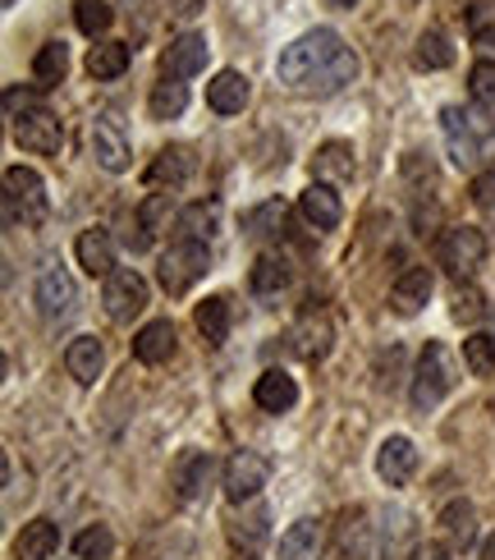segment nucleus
<instances>
[{
    "label": "nucleus",
    "instance_id": "obj_21",
    "mask_svg": "<svg viewBox=\"0 0 495 560\" xmlns=\"http://www.w3.org/2000/svg\"><path fill=\"white\" fill-rule=\"evenodd\" d=\"M326 556V524L321 520H298L280 538V560H321Z\"/></svg>",
    "mask_w": 495,
    "mask_h": 560
},
{
    "label": "nucleus",
    "instance_id": "obj_48",
    "mask_svg": "<svg viewBox=\"0 0 495 560\" xmlns=\"http://www.w3.org/2000/svg\"><path fill=\"white\" fill-rule=\"evenodd\" d=\"M202 0H170V14H198Z\"/></svg>",
    "mask_w": 495,
    "mask_h": 560
},
{
    "label": "nucleus",
    "instance_id": "obj_1",
    "mask_svg": "<svg viewBox=\"0 0 495 560\" xmlns=\"http://www.w3.org/2000/svg\"><path fill=\"white\" fill-rule=\"evenodd\" d=\"M275 79L303 97H330L358 79V56L344 46L335 28H313L294 37L275 60Z\"/></svg>",
    "mask_w": 495,
    "mask_h": 560
},
{
    "label": "nucleus",
    "instance_id": "obj_47",
    "mask_svg": "<svg viewBox=\"0 0 495 560\" xmlns=\"http://www.w3.org/2000/svg\"><path fill=\"white\" fill-rule=\"evenodd\" d=\"M413 560H450V547H440V542H422L413 551Z\"/></svg>",
    "mask_w": 495,
    "mask_h": 560
},
{
    "label": "nucleus",
    "instance_id": "obj_39",
    "mask_svg": "<svg viewBox=\"0 0 495 560\" xmlns=\"http://www.w3.org/2000/svg\"><path fill=\"white\" fill-rule=\"evenodd\" d=\"M110 551H115V538H110L106 524H92V528H83L74 538V556L79 560H106Z\"/></svg>",
    "mask_w": 495,
    "mask_h": 560
},
{
    "label": "nucleus",
    "instance_id": "obj_34",
    "mask_svg": "<svg viewBox=\"0 0 495 560\" xmlns=\"http://www.w3.org/2000/svg\"><path fill=\"white\" fill-rule=\"evenodd\" d=\"M413 65L417 69H450L455 65V46L440 28H427L417 37V51H413Z\"/></svg>",
    "mask_w": 495,
    "mask_h": 560
},
{
    "label": "nucleus",
    "instance_id": "obj_15",
    "mask_svg": "<svg viewBox=\"0 0 495 560\" xmlns=\"http://www.w3.org/2000/svg\"><path fill=\"white\" fill-rule=\"evenodd\" d=\"M248 97H252V83L239 69H221V74L207 83V106L216 115H239L248 106Z\"/></svg>",
    "mask_w": 495,
    "mask_h": 560
},
{
    "label": "nucleus",
    "instance_id": "obj_7",
    "mask_svg": "<svg viewBox=\"0 0 495 560\" xmlns=\"http://www.w3.org/2000/svg\"><path fill=\"white\" fill-rule=\"evenodd\" d=\"M267 478H271V464L257 455V451H234V455L225 459V469H221V487H225V497H229L234 505L252 501V497L267 487Z\"/></svg>",
    "mask_w": 495,
    "mask_h": 560
},
{
    "label": "nucleus",
    "instance_id": "obj_33",
    "mask_svg": "<svg viewBox=\"0 0 495 560\" xmlns=\"http://www.w3.org/2000/svg\"><path fill=\"white\" fill-rule=\"evenodd\" d=\"M244 230H248V240H275L280 230H285V202L280 198H271V202H262V207H252V212L244 217Z\"/></svg>",
    "mask_w": 495,
    "mask_h": 560
},
{
    "label": "nucleus",
    "instance_id": "obj_9",
    "mask_svg": "<svg viewBox=\"0 0 495 560\" xmlns=\"http://www.w3.org/2000/svg\"><path fill=\"white\" fill-rule=\"evenodd\" d=\"M102 303H106L110 322H133L138 313L148 308V280L138 276L133 267L110 271V276H106V285H102Z\"/></svg>",
    "mask_w": 495,
    "mask_h": 560
},
{
    "label": "nucleus",
    "instance_id": "obj_3",
    "mask_svg": "<svg viewBox=\"0 0 495 560\" xmlns=\"http://www.w3.org/2000/svg\"><path fill=\"white\" fill-rule=\"evenodd\" d=\"M207 271H211V244H188V240L165 248L161 253V267H156L165 294H188Z\"/></svg>",
    "mask_w": 495,
    "mask_h": 560
},
{
    "label": "nucleus",
    "instance_id": "obj_43",
    "mask_svg": "<svg viewBox=\"0 0 495 560\" xmlns=\"http://www.w3.org/2000/svg\"><path fill=\"white\" fill-rule=\"evenodd\" d=\"M229 533H234V542H248V547H257V542L267 538V510H257V515H248L244 524H234Z\"/></svg>",
    "mask_w": 495,
    "mask_h": 560
},
{
    "label": "nucleus",
    "instance_id": "obj_10",
    "mask_svg": "<svg viewBox=\"0 0 495 560\" xmlns=\"http://www.w3.org/2000/svg\"><path fill=\"white\" fill-rule=\"evenodd\" d=\"M87 143H92V156H97V166H106L110 175L129 171L133 148H129V138H125V129H120V120H115V115H92Z\"/></svg>",
    "mask_w": 495,
    "mask_h": 560
},
{
    "label": "nucleus",
    "instance_id": "obj_32",
    "mask_svg": "<svg viewBox=\"0 0 495 560\" xmlns=\"http://www.w3.org/2000/svg\"><path fill=\"white\" fill-rule=\"evenodd\" d=\"M64 69H69V46L56 37V42H46L42 51L33 56V79L37 88H56L64 79Z\"/></svg>",
    "mask_w": 495,
    "mask_h": 560
},
{
    "label": "nucleus",
    "instance_id": "obj_8",
    "mask_svg": "<svg viewBox=\"0 0 495 560\" xmlns=\"http://www.w3.org/2000/svg\"><path fill=\"white\" fill-rule=\"evenodd\" d=\"M14 143L23 152H33V156H56L60 143H64V125L56 120V110L33 106V110H23L14 120Z\"/></svg>",
    "mask_w": 495,
    "mask_h": 560
},
{
    "label": "nucleus",
    "instance_id": "obj_45",
    "mask_svg": "<svg viewBox=\"0 0 495 560\" xmlns=\"http://www.w3.org/2000/svg\"><path fill=\"white\" fill-rule=\"evenodd\" d=\"M468 194H473L478 207H486V212H491V207H495V171L473 175V189H468Z\"/></svg>",
    "mask_w": 495,
    "mask_h": 560
},
{
    "label": "nucleus",
    "instance_id": "obj_18",
    "mask_svg": "<svg viewBox=\"0 0 495 560\" xmlns=\"http://www.w3.org/2000/svg\"><path fill=\"white\" fill-rule=\"evenodd\" d=\"M252 400H257V409H267V413H290L298 405V382L290 377V372L267 368L262 377H257V386H252Z\"/></svg>",
    "mask_w": 495,
    "mask_h": 560
},
{
    "label": "nucleus",
    "instance_id": "obj_29",
    "mask_svg": "<svg viewBox=\"0 0 495 560\" xmlns=\"http://www.w3.org/2000/svg\"><path fill=\"white\" fill-rule=\"evenodd\" d=\"M436 524L445 528V538H450L455 551H468V547L478 542V510L468 505V501H450V505L440 510Z\"/></svg>",
    "mask_w": 495,
    "mask_h": 560
},
{
    "label": "nucleus",
    "instance_id": "obj_11",
    "mask_svg": "<svg viewBox=\"0 0 495 560\" xmlns=\"http://www.w3.org/2000/svg\"><path fill=\"white\" fill-rule=\"evenodd\" d=\"M74 308H79L74 276H69L64 267H46L37 276V313L46 322H64V317H74Z\"/></svg>",
    "mask_w": 495,
    "mask_h": 560
},
{
    "label": "nucleus",
    "instance_id": "obj_27",
    "mask_svg": "<svg viewBox=\"0 0 495 560\" xmlns=\"http://www.w3.org/2000/svg\"><path fill=\"white\" fill-rule=\"evenodd\" d=\"M56 547H60V528L51 520H33L14 538V560H51Z\"/></svg>",
    "mask_w": 495,
    "mask_h": 560
},
{
    "label": "nucleus",
    "instance_id": "obj_25",
    "mask_svg": "<svg viewBox=\"0 0 495 560\" xmlns=\"http://www.w3.org/2000/svg\"><path fill=\"white\" fill-rule=\"evenodd\" d=\"M216 225H221V207L216 202H188L184 212L175 217L179 240H188V244H211L216 240Z\"/></svg>",
    "mask_w": 495,
    "mask_h": 560
},
{
    "label": "nucleus",
    "instance_id": "obj_38",
    "mask_svg": "<svg viewBox=\"0 0 495 560\" xmlns=\"http://www.w3.org/2000/svg\"><path fill=\"white\" fill-rule=\"evenodd\" d=\"M463 363H468L473 377H491V372H495V336H486V331L468 336L463 340Z\"/></svg>",
    "mask_w": 495,
    "mask_h": 560
},
{
    "label": "nucleus",
    "instance_id": "obj_2",
    "mask_svg": "<svg viewBox=\"0 0 495 560\" xmlns=\"http://www.w3.org/2000/svg\"><path fill=\"white\" fill-rule=\"evenodd\" d=\"M440 129H445V143H450V156L455 166H473L478 161V148L495 133V120H486V110H473V106H445L440 110Z\"/></svg>",
    "mask_w": 495,
    "mask_h": 560
},
{
    "label": "nucleus",
    "instance_id": "obj_19",
    "mask_svg": "<svg viewBox=\"0 0 495 560\" xmlns=\"http://www.w3.org/2000/svg\"><path fill=\"white\" fill-rule=\"evenodd\" d=\"M64 368H69V377H74L79 386H92L102 377V368H106V349L97 336H74L64 349Z\"/></svg>",
    "mask_w": 495,
    "mask_h": 560
},
{
    "label": "nucleus",
    "instance_id": "obj_30",
    "mask_svg": "<svg viewBox=\"0 0 495 560\" xmlns=\"http://www.w3.org/2000/svg\"><path fill=\"white\" fill-rule=\"evenodd\" d=\"M313 171H317V184H344V179H353V171H358V161H353L349 143H326L313 156Z\"/></svg>",
    "mask_w": 495,
    "mask_h": 560
},
{
    "label": "nucleus",
    "instance_id": "obj_46",
    "mask_svg": "<svg viewBox=\"0 0 495 560\" xmlns=\"http://www.w3.org/2000/svg\"><path fill=\"white\" fill-rule=\"evenodd\" d=\"M33 106H42V102L33 97V92H23V88H5V115H10V120H19V115H23V110H33Z\"/></svg>",
    "mask_w": 495,
    "mask_h": 560
},
{
    "label": "nucleus",
    "instance_id": "obj_31",
    "mask_svg": "<svg viewBox=\"0 0 495 560\" xmlns=\"http://www.w3.org/2000/svg\"><path fill=\"white\" fill-rule=\"evenodd\" d=\"M193 322H198V331H202L207 345H225V336H229V299H225V294L202 299L198 313H193Z\"/></svg>",
    "mask_w": 495,
    "mask_h": 560
},
{
    "label": "nucleus",
    "instance_id": "obj_23",
    "mask_svg": "<svg viewBox=\"0 0 495 560\" xmlns=\"http://www.w3.org/2000/svg\"><path fill=\"white\" fill-rule=\"evenodd\" d=\"M74 253H79V267L87 271V276H110V271H120V267H115V240L106 235V230H97V225H92V230H83V235H79V244H74Z\"/></svg>",
    "mask_w": 495,
    "mask_h": 560
},
{
    "label": "nucleus",
    "instance_id": "obj_35",
    "mask_svg": "<svg viewBox=\"0 0 495 560\" xmlns=\"http://www.w3.org/2000/svg\"><path fill=\"white\" fill-rule=\"evenodd\" d=\"M248 285H252L257 299H280V294H285V285H290V267L280 262V258H262V262L252 267Z\"/></svg>",
    "mask_w": 495,
    "mask_h": 560
},
{
    "label": "nucleus",
    "instance_id": "obj_24",
    "mask_svg": "<svg viewBox=\"0 0 495 560\" xmlns=\"http://www.w3.org/2000/svg\"><path fill=\"white\" fill-rule=\"evenodd\" d=\"M198 171V156L188 148H161L156 161L148 166V184H170V189H179V184H188Z\"/></svg>",
    "mask_w": 495,
    "mask_h": 560
},
{
    "label": "nucleus",
    "instance_id": "obj_40",
    "mask_svg": "<svg viewBox=\"0 0 495 560\" xmlns=\"http://www.w3.org/2000/svg\"><path fill=\"white\" fill-rule=\"evenodd\" d=\"M468 92L482 110H495V60H478L468 69Z\"/></svg>",
    "mask_w": 495,
    "mask_h": 560
},
{
    "label": "nucleus",
    "instance_id": "obj_13",
    "mask_svg": "<svg viewBox=\"0 0 495 560\" xmlns=\"http://www.w3.org/2000/svg\"><path fill=\"white\" fill-rule=\"evenodd\" d=\"M211 478H216V459H211L207 451H184L175 459V469H170V482H175L179 501H202Z\"/></svg>",
    "mask_w": 495,
    "mask_h": 560
},
{
    "label": "nucleus",
    "instance_id": "obj_49",
    "mask_svg": "<svg viewBox=\"0 0 495 560\" xmlns=\"http://www.w3.org/2000/svg\"><path fill=\"white\" fill-rule=\"evenodd\" d=\"M482 560H495V533H491V538L482 542Z\"/></svg>",
    "mask_w": 495,
    "mask_h": 560
},
{
    "label": "nucleus",
    "instance_id": "obj_51",
    "mask_svg": "<svg viewBox=\"0 0 495 560\" xmlns=\"http://www.w3.org/2000/svg\"><path fill=\"white\" fill-rule=\"evenodd\" d=\"M0 5H5V10H14V0H0Z\"/></svg>",
    "mask_w": 495,
    "mask_h": 560
},
{
    "label": "nucleus",
    "instance_id": "obj_5",
    "mask_svg": "<svg viewBox=\"0 0 495 560\" xmlns=\"http://www.w3.org/2000/svg\"><path fill=\"white\" fill-rule=\"evenodd\" d=\"M455 390V359L445 345H427L417 359V372H413V405L417 409H436L445 395Z\"/></svg>",
    "mask_w": 495,
    "mask_h": 560
},
{
    "label": "nucleus",
    "instance_id": "obj_16",
    "mask_svg": "<svg viewBox=\"0 0 495 560\" xmlns=\"http://www.w3.org/2000/svg\"><path fill=\"white\" fill-rule=\"evenodd\" d=\"M298 212H303V221H308L313 230H335L340 221H344V207H340V194L330 189V184H308L303 189V198H298Z\"/></svg>",
    "mask_w": 495,
    "mask_h": 560
},
{
    "label": "nucleus",
    "instance_id": "obj_6",
    "mask_svg": "<svg viewBox=\"0 0 495 560\" xmlns=\"http://www.w3.org/2000/svg\"><path fill=\"white\" fill-rule=\"evenodd\" d=\"M436 262L450 276H473L486 262V235L478 225H450L436 240Z\"/></svg>",
    "mask_w": 495,
    "mask_h": 560
},
{
    "label": "nucleus",
    "instance_id": "obj_4",
    "mask_svg": "<svg viewBox=\"0 0 495 560\" xmlns=\"http://www.w3.org/2000/svg\"><path fill=\"white\" fill-rule=\"evenodd\" d=\"M46 221V184L33 166L5 171V225H42Z\"/></svg>",
    "mask_w": 495,
    "mask_h": 560
},
{
    "label": "nucleus",
    "instance_id": "obj_41",
    "mask_svg": "<svg viewBox=\"0 0 495 560\" xmlns=\"http://www.w3.org/2000/svg\"><path fill=\"white\" fill-rule=\"evenodd\" d=\"M468 33H473L478 46L495 51V5H473L468 10Z\"/></svg>",
    "mask_w": 495,
    "mask_h": 560
},
{
    "label": "nucleus",
    "instance_id": "obj_14",
    "mask_svg": "<svg viewBox=\"0 0 495 560\" xmlns=\"http://www.w3.org/2000/svg\"><path fill=\"white\" fill-rule=\"evenodd\" d=\"M376 474H381V482H390V487H404L417 474L413 441L409 436H386L381 451H376Z\"/></svg>",
    "mask_w": 495,
    "mask_h": 560
},
{
    "label": "nucleus",
    "instance_id": "obj_17",
    "mask_svg": "<svg viewBox=\"0 0 495 560\" xmlns=\"http://www.w3.org/2000/svg\"><path fill=\"white\" fill-rule=\"evenodd\" d=\"M432 290H436V276H432L427 267H409V271L390 285V303H394V313H404V317L422 313V308H427V299H432Z\"/></svg>",
    "mask_w": 495,
    "mask_h": 560
},
{
    "label": "nucleus",
    "instance_id": "obj_44",
    "mask_svg": "<svg viewBox=\"0 0 495 560\" xmlns=\"http://www.w3.org/2000/svg\"><path fill=\"white\" fill-rule=\"evenodd\" d=\"M486 308H482V294L468 285V290H455V322H478Z\"/></svg>",
    "mask_w": 495,
    "mask_h": 560
},
{
    "label": "nucleus",
    "instance_id": "obj_12",
    "mask_svg": "<svg viewBox=\"0 0 495 560\" xmlns=\"http://www.w3.org/2000/svg\"><path fill=\"white\" fill-rule=\"evenodd\" d=\"M207 56H211V46L202 33H179L170 46L161 51V74L165 79H193L207 69Z\"/></svg>",
    "mask_w": 495,
    "mask_h": 560
},
{
    "label": "nucleus",
    "instance_id": "obj_37",
    "mask_svg": "<svg viewBox=\"0 0 495 560\" xmlns=\"http://www.w3.org/2000/svg\"><path fill=\"white\" fill-rule=\"evenodd\" d=\"M74 23H79V33H87L92 42H97V37L110 33L115 10L106 5V0H79V5H74Z\"/></svg>",
    "mask_w": 495,
    "mask_h": 560
},
{
    "label": "nucleus",
    "instance_id": "obj_42",
    "mask_svg": "<svg viewBox=\"0 0 495 560\" xmlns=\"http://www.w3.org/2000/svg\"><path fill=\"white\" fill-rule=\"evenodd\" d=\"M165 221H170V198H165V194H152L143 207H138V225H143L148 235H161Z\"/></svg>",
    "mask_w": 495,
    "mask_h": 560
},
{
    "label": "nucleus",
    "instance_id": "obj_20",
    "mask_svg": "<svg viewBox=\"0 0 495 560\" xmlns=\"http://www.w3.org/2000/svg\"><path fill=\"white\" fill-rule=\"evenodd\" d=\"M335 551H340L344 560H367V556H372L367 510H340V520H335Z\"/></svg>",
    "mask_w": 495,
    "mask_h": 560
},
{
    "label": "nucleus",
    "instance_id": "obj_26",
    "mask_svg": "<svg viewBox=\"0 0 495 560\" xmlns=\"http://www.w3.org/2000/svg\"><path fill=\"white\" fill-rule=\"evenodd\" d=\"M133 359L138 363H152V368L165 363V359H175V326L165 322V317L161 322H148L143 331L133 336Z\"/></svg>",
    "mask_w": 495,
    "mask_h": 560
},
{
    "label": "nucleus",
    "instance_id": "obj_50",
    "mask_svg": "<svg viewBox=\"0 0 495 560\" xmlns=\"http://www.w3.org/2000/svg\"><path fill=\"white\" fill-rule=\"evenodd\" d=\"M330 5H340V10H353V5H358V0H330Z\"/></svg>",
    "mask_w": 495,
    "mask_h": 560
},
{
    "label": "nucleus",
    "instance_id": "obj_28",
    "mask_svg": "<svg viewBox=\"0 0 495 560\" xmlns=\"http://www.w3.org/2000/svg\"><path fill=\"white\" fill-rule=\"evenodd\" d=\"M129 65H133V46H129V42H97V46L87 51V74L97 79V83L120 79Z\"/></svg>",
    "mask_w": 495,
    "mask_h": 560
},
{
    "label": "nucleus",
    "instance_id": "obj_36",
    "mask_svg": "<svg viewBox=\"0 0 495 560\" xmlns=\"http://www.w3.org/2000/svg\"><path fill=\"white\" fill-rule=\"evenodd\" d=\"M152 115L156 120H175V115H184V106H188V88H184V79H161L156 88H152Z\"/></svg>",
    "mask_w": 495,
    "mask_h": 560
},
{
    "label": "nucleus",
    "instance_id": "obj_22",
    "mask_svg": "<svg viewBox=\"0 0 495 560\" xmlns=\"http://www.w3.org/2000/svg\"><path fill=\"white\" fill-rule=\"evenodd\" d=\"M290 349L298 359H308V363H321L326 354H330V322L326 317H298L294 326H290Z\"/></svg>",
    "mask_w": 495,
    "mask_h": 560
}]
</instances>
